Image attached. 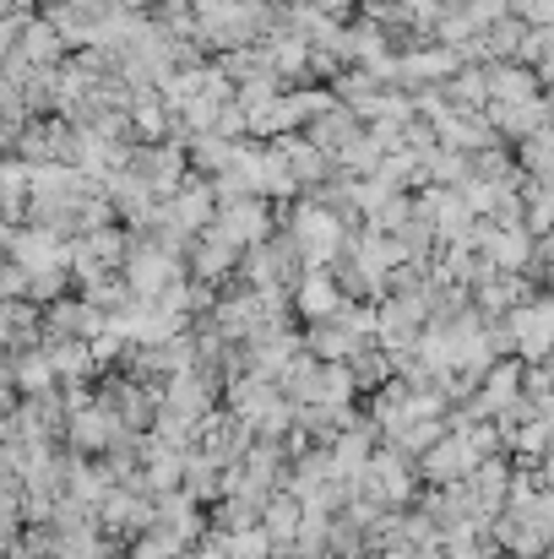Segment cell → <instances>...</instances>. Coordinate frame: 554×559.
<instances>
[{
    "label": "cell",
    "instance_id": "6da1fadb",
    "mask_svg": "<svg viewBox=\"0 0 554 559\" xmlns=\"http://www.w3.org/2000/svg\"><path fill=\"white\" fill-rule=\"evenodd\" d=\"M354 136H359L354 109H327V115L310 120V136H305V142H316V153H343Z\"/></svg>",
    "mask_w": 554,
    "mask_h": 559
},
{
    "label": "cell",
    "instance_id": "7a4b0ae2",
    "mask_svg": "<svg viewBox=\"0 0 554 559\" xmlns=\"http://www.w3.org/2000/svg\"><path fill=\"white\" fill-rule=\"evenodd\" d=\"M457 66H462V60H457L451 49L435 44V49H413V55H402L391 76H408V82H440V76H451Z\"/></svg>",
    "mask_w": 554,
    "mask_h": 559
}]
</instances>
